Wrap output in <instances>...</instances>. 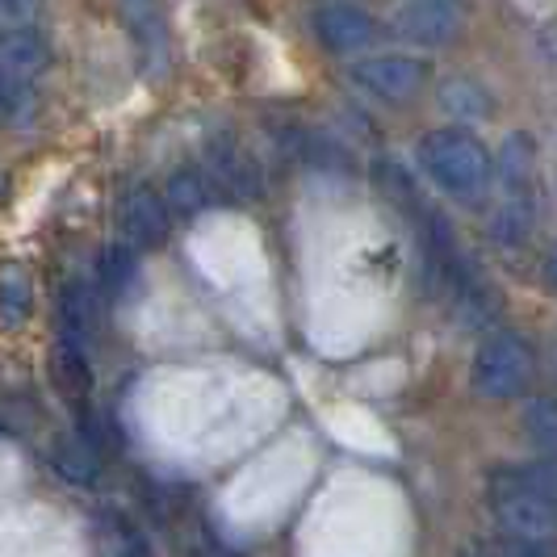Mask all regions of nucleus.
<instances>
[{"mask_svg":"<svg viewBox=\"0 0 557 557\" xmlns=\"http://www.w3.org/2000/svg\"><path fill=\"white\" fill-rule=\"evenodd\" d=\"M419 168H423V176L441 194L461 197V201L478 197L491 185V176H495L491 151L470 131H461V126H436V131H428L419 139Z\"/></svg>","mask_w":557,"mask_h":557,"instance_id":"obj_1","label":"nucleus"},{"mask_svg":"<svg viewBox=\"0 0 557 557\" xmlns=\"http://www.w3.org/2000/svg\"><path fill=\"white\" fill-rule=\"evenodd\" d=\"M536 377V352L529 348V339L516 332H499L491 339H482V348L474 352L470 364V386L482 398H516L524 394Z\"/></svg>","mask_w":557,"mask_h":557,"instance_id":"obj_2","label":"nucleus"},{"mask_svg":"<svg viewBox=\"0 0 557 557\" xmlns=\"http://www.w3.org/2000/svg\"><path fill=\"white\" fill-rule=\"evenodd\" d=\"M486 499L507 545H557V507L524 491L507 470L491 478Z\"/></svg>","mask_w":557,"mask_h":557,"instance_id":"obj_3","label":"nucleus"},{"mask_svg":"<svg viewBox=\"0 0 557 557\" xmlns=\"http://www.w3.org/2000/svg\"><path fill=\"white\" fill-rule=\"evenodd\" d=\"M470 22V4L466 0H407L394 17V34L411 47L441 51L448 42L461 38V29Z\"/></svg>","mask_w":557,"mask_h":557,"instance_id":"obj_4","label":"nucleus"},{"mask_svg":"<svg viewBox=\"0 0 557 557\" xmlns=\"http://www.w3.org/2000/svg\"><path fill=\"white\" fill-rule=\"evenodd\" d=\"M428 76H432V67L416 55H369L352 63V84L377 101H391V106L419 97Z\"/></svg>","mask_w":557,"mask_h":557,"instance_id":"obj_5","label":"nucleus"},{"mask_svg":"<svg viewBox=\"0 0 557 557\" xmlns=\"http://www.w3.org/2000/svg\"><path fill=\"white\" fill-rule=\"evenodd\" d=\"M314 38L332 55H361L377 42V22L357 4H323L314 13Z\"/></svg>","mask_w":557,"mask_h":557,"instance_id":"obj_6","label":"nucleus"},{"mask_svg":"<svg viewBox=\"0 0 557 557\" xmlns=\"http://www.w3.org/2000/svg\"><path fill=\"white\" fill-rule=\"evenodd\" d=\"M206 181L214 185V194L223 189V194L239 197V201H248V197H260V168L251 164V156L239 147V143L231 139H219L210 143V151H206Z\"/></svg>","mask_w":557,"mask_h":557,"instance_id":"obj_7","label":"nucleus"},{"mask_svg":"<svg viewBox=\"0 0 557 557\" xmlns=\"http://www.w3.org/2000/svg\"><path fill=\"white\" fill-rule=\"evenodd\" d=\"M168 206L156 189H126L122 206H117V223H122V235H126V248H156L168 235Z\"/></svg>","mask_w":557,"mask_h":557,"instance_id":"obj_8","label":"nucleus"},{"mask_svg":"<svg viewBox=\"0 0 557 557\" xmlns=\"http://www.w3.org/2000/svg\"><path fill=\"white\" fill-rule=\"evenodd\" d=\"M51 67V47L34 29H4L0 34V84L34 81Z\"/></svg>","mask_w":557,"mask_h":557,"instance_id":"obj_9","label":"nucleus"},{"mask_svg":"<svg viewBox=\"0 0 557 557\" xmlns=\"http://www.w3.org/2000/svg\"><path fill=\"white\" fill-rule=\"evenodd\" d=\"M126 29L135 38V47L143 51L147 63H164L168 59V22L160 0H126Z\"/></svg>","mask_w":557,"mask_h":557,"instance_id":"obj_10","label":"nucleus"},{"mask_svg":"<svg viewBox=\"0 0 557 557\" xmlns=\"http://www.w3.org/2000/svg\"><path fill=\"white\" fill-rule=\"evenodd\" d=\"M214 197L219 194H214V185L206 181V172H201V168H181V172H172V176H168V194H164L168 214L194 219V214H201Z\"/></svg>","mask_w":557,"mask_h":557,"instance_id":"obj_11","label":"nucleus"},{"mask_svg":"<svg viewBox=\"0 0 557 557\" xmlns=\"http://www.w3.org/2000/svg\"><path fill=\"white\" fill-rule=\"evenodd\" d=\"M34 307V285L22 264H0V319L22 323Z\"/></svg>","mask_w":557,"mask_h":557,"instance_id":"obj_12","label":"nucleus"},{"mask_svg":"<svg viewBox=\"0 0 557 557\" xmlns=\"http://www.w3.org/2000/svg\"><path fill=\"white\" fill-rule=\"evenodd\" d=\"M532 164H536V147H532L529 135H507V143H503L499 151V176L503 185L511 189V194H520L524 185L532 181Z\"/></svg>","mask_w":557,"mask_h":557,"instance_id":"obj_13","label":"nucleus"},{"mask_svg":"<svg viewBox=\"0 0 557 557\" xmlns=\"http://www.w3.org/2000/svg\"><path fill=\"white\" fill-rule=\"evenodd\" d=\"M524 432L536 445L541 457H557V398L554 394H541L532 398L529 411H524Z\"/></svg>","mask_w":557,"mask_h":557,"instance_id":"obj_14","label":"nucleus"},{"mask_svg":"<svg viewBox=\"0 0 557 557\" xmlns=\"http://www.w3.org/2000/svg\"><path fill=\"white\" fill-rule=\"evenodd\" d=\"M63 348H72V352H81L84 335L92 327V294L84 289V285H72L67 294H63Z\"/></svg>","mask_w":557,"mask_h":557,"instance_id":"obj_15","label":"nucleus"},{"mask_svg":"<svg viewBox=\"0 0 557 557\" xmlns=\"http://www.w3.org/2000/svg\"><path fill=\"white\" fill-rule=\"evenodd\" d=\"M441 106H445L453 117H466V122L491 117V97H486L474 81H466V76L441 84Z\"/></svg>","mask_w":557,"mask_h":557,"instance_id":"obj_16","label":"nucleus"},{"mask_svg":"<svg viewBox=\"0 0 557 557\" xmlns=\"http://www.w3.org/2000/svg\"><path fill=\"white\" fill-rule=\"evenodd\" d=\"M532 206L524 201V197H511L507 206H499L495 210V219H491V235L499 239L503 248H520L524 239L532 235Z\"/></svg>","mask_w":557,"mask_h":557,"instance_id":"obj_17","label":"nucleus"},{"mask_svg":"<svg viewBox=\"0 0 557 557\" xmlns=\"http://www.w3.org/2000/svg\"><path fill=\"white\" fill-rule=\"evenodd\" d=\"M135 269H139V260H135V248H126V244H117L101 256V264H97V281H101V289L106 294H122L131 281H135Z\"/></svg>","mask_w":557,"mask_h":557,"instance_id":"obj_18","label":"nucleus"},{"mask_svg":"<svg viewBox=\"0 0 557 557\" xmlns=\"http://www.w3.org/2000/svg\"><path fill=\"white\" fill-rule=\"evenodd\" d=\"M507 474L516 478L524 491H532L536 499H545L557 507V457H536V461L516 466V470H507Z\"/></svg>","mask_w":557,"mask_h":557,"instance_id":"obj_19","label":"nucleus"},{"mask_svg":"<svg viewBox=\"0 0 557 557\" xmlns=\"http://www.w3.org/2000/svg\"><path fill=\"white\" fill-rule=\"evenodd\" d=\"M55 470L63 478H72V482H88L92 470H97V457H92V448H84L81 441H59Z\"/></svg>","mask_w":557,"mask_h":557,"instance_id":"obj_20","label":"nucleus"},{"mask_svg":"<svg viewBox=\"0 0 557 557\" xmlns=\"http://www.w3.org/2000/svg\"><path fill=\"white\" fill-rule=\"evenodd\" d=\"M34 9H38V0H0V26H4V22H9V26L26 22V17H34Z\"/></svg>","mask_w":557,"mask_h":557,"instance_id":"obj_21","label":"nucleus"},{"mask_svg":"<svg viewBox=\"0 0 557 557\" xmlns=\"http://www.w3.org/2000/svg\"><path fill=\"white\" fill-rule=\"evenodd\" d=\"M545 281H549V289L557 294V239L554 248H549V256H545Z\"/></svg>","mask_w":557,"mask_h":557,"instance_id":"obj_22","label":"nucleus"},{"mask_svg":"<svg viewBox=\"0 0 557 557\" xmlns=\"http://www.w3.org/2000/svg\"><path fill=\"white\" fill-rule=\"evenodd\" d=\"M9 106H13V97H9V84H0V113H9Z\"/></svg>","mask_w":557,"mask_h":557,"instance_id":"obj_23","label":"nucleus"},{"mask_svg":"<svg viewBox=\"0 0 557 557\" xmlns=\"http://www.w3.org/2000/svg\"><path fill=\"white\" fill-rule=\"evenodd\" d=\"M461 557H495V554H491L486 545H474V549H466V554H461Z\"/></svg>","mask_w":557,"mask_h":557,"instance_id":"obj_24","label":"nucleus"},{"mask_svg":"<svg viewBox=\"0 0 557 557\" xmlns=\"http://www.w3.org/2000/svg\"><path fill=\"white\" fill-rule=\"evenodd\" d=\"M197 557H226L223 549H214V545H206V549H197Z\"/></svg>","mask_w":557,"mask_h":557,"instance_id":"obj_25","label":"nucleus"}]
</instances>
